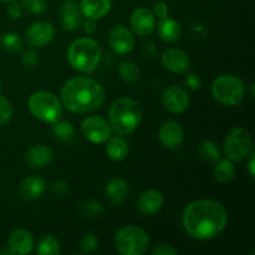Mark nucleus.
Returning <instances> with one entry per match:
<instances>
[{"label": "nucleus", "mask_w": 255, "mask_h": 255, "mask_svg": "<svg viewBox=\"0 0 255 255\" xmlns=\"http://www.w3.org/2000/svg\"><path fill=\"white\" fill-rule=\"evenodd\" d=\"M109 42L111 49L120 55L128 54L134 46V37L126 26L117 25L110 31Z\"/></svg>", "instance_id": "12"}, {"label": "nucleus", "mask_w": 255, "mask_h": 255, "mask_svg": "<svg viewBox=\"0 0 255 255\" xmlns=\"http://www.w3.org/2000/svg\"><path fill=\"white\" fill-rule=\"evenodd\" d=\"M82 134L92 143H104L111 137V126L101 116H90L81 124Z\"/></svg>", "instance_id": "9"}, {"label": "nucleus", "mask_w": 255, "mask_h": 255, "mask_svg": "<svg viewBox=\"0 0 255 255\" xmlns=\"http://www.w3.org/2000/svg\"><path fill=\"white\" fill-rule=\"evenodd\" d=\"M214 178L221 183H228L234 178L236 168H234L233 161L231 159H221L214 167Z\"/></svg>", "instance_id": "26"}, {"label": "nucleus", "mask_w": 255, "mask_h": 255, "mask_svg": "<svg viewBox=\"0 0 255 255\" xmlns=\"http://www.w3.org/2000/svg\"><path fill=\"white\" fill-rule=\"evenodd\" d=\"M164 109L173 114H182L189 106V96L184 89L181 86H169L162 96Z\"/></svg>", "instance_id": "10"}, {"label": "nucleus", "mask_w": 255, "mask_h": 255, "mask_svg": "<svg viewBox=\"0 0 255 255\" xmlns=\"http://www.w3.org/2000/svg\"><path fill=\"white\" fill-rule=\"evenodd\" d=\"M12 117V107L11 104L0 95V127L6 125Z\"/></svg>", "instance_id": "32"}, {"label": "nucleus", "mask_w": 255, "mask_h": 255, "mask_svg": "<svg viewBox=\"0 0 255 255\" xmlns=\"http://www.w3.org/2000/svg\"><path fill=\"white\" fill-rule=\"evenodd\" d=\"M214 99L226 106H237L246 95V84L241 77L233 75H222L217 77L212 86Z\"/></svg>", "instance_id": "5"}, {"label": "nucleus", "mask_w": 255, "mask_h": 255, "mask_svg": "<svg viewBox=\"0 0 255 255\" xmlns=\"http://www.w3.org/2000/svg\"><path fill=\"white\" fill-rule=\"evenodd\" d=\"M61 22L65 30L79 29L80 25L82 24V12L80 10V5L74 1H67L62 5L61 7Z\"/></svg>", "instance_id": "21"}, {"label": "nucleus", "mask_w": 255, "mask_h": 255, "mask_svg": "<svg viewBox=\"0 0 255 255\" xmlns=\"http://www.w3.org/2000/svg\"><path fill=\"white\" fill-rule=\"evenodd\" d=\"M10 254L24 255L31 253L34 248V237L26 229H17L11 233L7 241Z\"/></svg>", "instance_id": "15"}, {"label": "nucleus", "mask_w": 255, "mask_h": 255, "mask_svg": "<svg viewBox=\"0 0 255 255\" xmlns=\"http://www.w3.org/2000/svg\"><path fill=\"white\" fill-rule=\"evenodd\" d=\"M82 214H85L86 217H99L100 214L104 212V207L100 202H87L84 206L81 207Z\"/></svg>", "instance_id": "34"}, {"label": "nucleus", "mask_w": 255, "mask_h": 255, "mask_svg": "<svg viewBox=\"0 0 255 255\" xmlns=\"http://www.w3.org/2000/svg\"><path fill=\"white\" fill-rule=\"evenodd\" d=\"M106 99L105 90L96 80L79 76L69 80L61 90V104L75 114H86L99 109Z\"/></svg>", "instance_id": "2"}, {"label": "nucleus", "mask_w": 255, "mask_h": 255, "mask_svg": "<svg viewBox=\"0 0 255 255\" xmlns=\"http://www.w3.org/2000/svg\"><path fill=\"white\" fill-rule=\"evenodd\" d=\"M97 246H99V239L92 233L85 234L80 241V248L84 253H92L96 251Z\"/></svg>", "instance_id": "33"}, {"label": "nucleus", "mask_w": 255, "mask_h": 255, "mask_svg": "<svg viewBox=\"0 0 255 255\" xmlns=\"http://www.w3.org/2000/svg\"><path fill=\"white\" fill-rule=\"evenodd\" d=\"M69 62L80 72H92L101 60V47L99 42L90 37L75 40L67 52Z\"/></svg>", "instance_id": "4"}, {"label": "nucleus", "mask_w": 255, "mask_h": 255, "mask_svg": "<svg viewBox=\"0 0 255 255\" xmlns=\"http://www.w3.org/2000/svg\"><path fill=\"white\" fill-rule=\"evenodd\" d=\"M54 159V152L51 148L44 146V144H37L31 147L25 153V161L30 167L35 168H42L50 164Z\"/></svg>", "instance_id": "19"}, {"label": "nucleus", "mask_w": 255, "mask_h": 255, "mask_svg": "<svg viewBox=\"0 0 255 255\" xmlns=\"http://www.w3.org/2000/svg\"><path fill=\"white\" fill-rule=\"evenodd\" d=\"M84 30L87 34H94L96 31V20L89 19L86 21V24L84 25Z\"/></svg>", "instance_id": "41"}, {"label": "nucleus", "mask_w": 255, "mask_h": 255, "mask_svg": "<svg viewBox=\"0 0 255 255\" xmlns=\"http://www.w3.org/2000/svg\"><path fill=\"white\" fill-rule=\"evenodd\" d=\"M115 246L122 255H142L149 246V237L143 229L126 226L115 236Z\"/></svg>", "instance_id": "7"}, {"label": "nucleus", "mask_w": 255, "mask_h": 255, "mask_svg": "<svg viewBox=\"0 0 255 255\" xmlns=\"http://www.w3.org/2000/svg\"><path fill=\"white\" fill-rule=\"evenodd\" d=\"M131 26L136 34L141 36H146L153 32L156 22H154V15L151 10L146 7L136 9L131 15Z\"/></svg>", "instance_id": "14"}, {"label": "nucleus", "mask_w": 255, "mask_h": 255, "mask_svg": "<svg viewBox=\"0 0 255 255\" xmlns=\"http://www.w3.org/2000/svg\"><path fill=\"white\" fill-rule=\"evenodd\" d=\"M106 153L112 161H122L128 154V144L124 138L119 136L110 137L107 139Z\"/></svg>", "instance_id": "24"}, {"label": "nucleus", "mask_w": 255, "mask_h": 255, "mask_svg": "<svg viewBox=\"0 0 255 255\" xmlns=\"http://www.w3.org/2000/svg\"><path fill=\"white\" fill-rule=\"evenodd\" d=\"M55 36V29L50 22L37 21L34 22L26 30L27 44L32 47H42L52 41Z\"/></svg>", "instance_id": "11"}, {"label": "nucleus", "mask_w": 255, "mask_h": 255, "mask_svg": "<svg viewBox=\"0 0 255 255\" xmlns=\"http://www.w3.org/2000/svg\"><path fill=\"white\" fill-rule=\"evenodd\" d=\"M182 222L189 236L199 241H208L223 232L228 223V213L219 202L199 199L187 206Z\"/></svg>", "instance_id": "1"}, {"label": "nucleus", "mask_w": 255, "mask_h": 255, "mask_svg": "<svg viewBox=\"0 0 255 255\" xmlns=\"http://www.w3.org/2000/svg\"><path fill=\"white\" fill-rule=\"evenodd\" d=\"M162 62L167 70L176 74H182L189 69V57L183 50L168 49L162 55Z\"/></svg>", "instance_id": "16"}, {"label": "nucleus", "mask_w": 255, "mask_h": 255, "mask_svg": "<svg viewBox=\"0 0 255 255\" xmlns=\"http://www.w3.org/2000/svg\"><path fill=\"white\" fill-rule=\"evenodd\" d=\"M119 72L121 79L127 84H133V82L138 81L139 76H141L139 69L131 61L121 62L119 67Z\"/></svg>", "instance_id": "29"}, {"label": "nucleus", "mask_w": 255, "mask_h": 255, "mask_svg": "<svg viewBox=\"0 0 255 255\" xmlns=\"http://www.w3.org/2000/svg\"><path fill=\"white\" fill-rule=\"evenodd\" d=\"M111 0H81L80 10L87 19L99 20L111 10Z\"/></svg>", "instance_id": "20"}, {"label": "nucleus", "mask_w": 255, "mask_h": 255, "mask_svg": "<svg viewBox=\"0 0 255 255\" xmlns=\"http://www.w3.org/2000/svg\"><path fill=\"white\" fill-rule=\"evenodd\" d=\"M110 124L119 134L126 136L138 128L142 121V109L138 102L129 97H120L109 112Z\"/></svg>", "instance_id": "3"}, {"label": "nucleus", "mask_w": 255, "mask_h": 255, "mask_svg": "<svg viewBox=\"0 0 255 255\" xmlns=\"http://www.w3.org/2000/svg\"><path fill=\"white\" fill-rule=\"evenodd\" d=\"M22 64L26 67H35L39 64V55L34 51H26L22 55Z\"/></svg>", "instance_id": "35"}, {"label": "nucleus", "mask_w": 255, "mask_h": 255, "mask_svg": "<svg viewBox=\"0 0 255 255\" xmlns=\"http://www.w3.org/2000/svg\"><path fill=\"white\" fill-rule=\"evenodd\" d=\"M51 132L55 136V138L59 139L60 142L66 144L74 143L75 138H76V133H75V128L70 122L66 121H56L52 124Z\"/></svg>", "instance_id": "25"}, {"label": "nucleus", "mask_w": 255, "mask_h": 255, "mask_svg": "<svg viewBox=\"0 0 255 255\" xmlns=\"http://www.w3.org/2000/svg\"><path fill=\"white\" fill-rule=\"evenodd\" d=\"M198 153L203 161L209 162V163L221 159V152H219L217 144L212 141L202 142L198 147Z\"/></svg>", "instance_id": "28"}, {"label": "nucleus", "mask_w": 255, "mask_h": 255, "mask_svg": "<svg viewBox=\"0 0 255 255\" xmlns=\"http://www.w3.org/2000/svg\"><path fill=\"white\" fill-rule=\"evenodd\" d=\"M163 206V196L156 189H148L139 194L137 199V209L144 216H152L159 212Z\"/></svg>", "instance_id": "17"}, {"label": "nucleus", "mask_w": 255, "mask_h": 255, "mask_svg": "<svg viewBox=\"0 0 255 255\" xmlns=\"http://www.w3.org/2000/svg\"><path fill=\"white\" fill-rule=\"evenodd\" d=\"M29 110L32 116L42 122H54L59 121L62 116V104L54 94L47 91L34 92L29 97Z\"/></svg>", "instance_id": "6"}, {"label": "nucleus", "mask_w": 255, "mask_h": 255, "mask_svg": "<svg viewBox=\"0 0 255 255\" xmlns=\"http://www.w3.org/2000/svg\"><path fill=\"white\" fill-rule=\"evenodd\" d=\"M152 254L153 255H177L178 254V251L174 249L172 246H168V244H159L158 247L152 251Z\"/></svg>", "instance_id": "36"}, {"label": "nucleus", "mask_w": 255, "mask_h": 255, "mask_svg": "<svg viewBox=\"0 0 255 255\" xmlns=\"http://www.w3.org/2000/svg\"><path fill=\"white\" fill-rule=\"evenodd\" d=\"M46 186L47 184L44 177L32 174V176L26 177L21 182V186H20V196L24 199H29V201L36 199L44 194V192L46 191Z\"/></svg>", "instance_id": "18"}, {"label": "nucleus", "mask_w": 255, "mask_h": 255, "mask_svg": "<svg viewBox=\"0 0 255 255\" xmlns=\"http://www.w3.org/2000/svg\"><path fill=\"white\" fill-rule=\"evenodd\" d=\"M0 90H1V85H0Z\"/></svg>", "instance_id": "44"}, {"label": "nucleus", "mask_w": 255, "mask_h": 255, "mask_svg": "<svg viewBox=\"0 0 255 255\" xmlns=\"http://www.w3.org/2000/svg\"><path fill=\"white\" fill-rule=\"evenodd\" d=\"M36 252L40 255H59L61 249H60L59 241L54 236L49 234L40 239Z\"/></svg>", "instance_id": "27"}, {"label": "nucleus", "mask_w": 255, "mask_h": 255, "mask_svg": "<svg viewBox=\"0 0 255 255\" xmlns=\"http://www.w3.org/2000/svg\"><path fill=\"white\" fill-rule=\"evenodd\" d=\"M224 152L231 161H241L251 156L254 152L251 133L243 127L232 129L224 139Z\"/></svg>", "instance_id": "8"}, {"label": "nucleus", "mask_w": 255, "mask_h": 255, "mask_svg": "<svg viewBox=\"0 0 255 255\" xmlns=\"http://www.w3.org/2000/svg\"><path fill=\"white\" fill-rule=\"evenodd\" d=\"M186 84H187V86L189 87V89H192V90H194V91H196V90L201 89L202 80H201V77L198 76V75L191 74V75H188V76L186 77Z\"/></svg>", "instance_id": "37"}, {"label": "nucleus", "mask_w": 255, "mask_h": 255, "mask_svg": "<svg viewBox=\"0 0 255 255\" xmlns=\"http://www.w3.org/2000/svg\"><path fill=\"white\" fill-rule=\"evenodd\" d=\"M168 14V6H167L166 2L158 1L153 5V15L158 16L159 19H163Z\"/></svg>", "instance_id": "38"}, {"label": "nucleus", "mask_w": 255, "mask_h": 255, "mask_svg": "<svg viewBox=\"0 0 255 255\" xmlns=\"http://www.w3.org/2000/svg\"><path fill=\"white\" fill-rule=\"evenodd\" d=\"M20 5L32 14H42L47 7L45 0H21Z\"/></svg>", "instance_id": "31"}, {"label": "nucleus", "mask_w": 255, "mask_h": 255, "mask_svg": "<svg viewBox=\"0 0 255 255\" xmlns=\"http://www.w3.org/2000/svg\"><path fill=\"white\" fill-rule=\"evenodd\" d=\"M158 138L163 147L169 149H176L183 143L184 131L178 122L167 121L159 128Z\"/></svg>", "instance_id": "13"}, {"label": "nucleus", "mask_w": 255, "mask_h": 255, "mask_svg": "<svg viewBox=\"0 0 255 255\" xmlns=\"http://www.w3.org/2000/svg\"><path fill=\"white\" fill-rule=\"evenodd\" d=\"M52 191H54L55 193L60 194V196H64V194L67 193V191H69V186H67L65 182H55V183L52 184Z\"/></svg>", "instance_id": "40"}, {"label": "nucleus", "mask_w": 255, "mask_h": 255, "mask_svg": "<svg viewBox=\"0 0 255 255\" xmlns=\"http://www.w3.org/2000/svg\"><path fill=\"white\" fill-rule=\"evenodd\" d=\"M0 1H14V0H0Z\"/></svg>", "instance_id": "43"}, {"label": "nucleus", "mask_w": 255, "mask_h": 255, "mask_svg": "<svg viewBox=\"0 0 255 255\" xmlns=\"http://www.w3.org/2000/svg\"><path fill=\"white\" fill-rule=\"evenodd\" d=\"M157 31H158V36L161 37L162 41L174 42L181 37L182 27L177 20L166 16L158 22Z\"/></svg>", "instance_id": "23"}, {"label": "nucleus", "mask_w": 255, "mask_h": 255, "mask_svg": "<svg viewBox=\"0 0 255 255\" xmlns=\"http://www.w3.org/2000/svg\"><path fill=\"white\" fill-rule=\"evenodd\" d=\"M7 12H9V15L12 17V19H17V17L21 16V12H22L21 5L17 4L16 0L10 1L9 7H7Z\"/></svg>", "instance_id": "39"}, {"label": "nucleus", "mask_w": 255, "mask_h": 255, "mask_svg": "<svg viewBox=\"0 0 255 255\" xmlns=\"http://www.w3.org/2000/svg\"><path fill=\"white\" fill-rule=\"evenodd\" d=\"M128 194V184L125 179L115 178L109 182L106 187V198L112 206L124 203Z\"/></svg>", "instance_id": "22"}, {"label": "nucleus", "mask_w": 255, "mask_h": 255, "mask_svg": "<svg viewBox=\"0 0 255 255\" xmlns=\"http://www.w3.org/2000/svg\"><path fill=\"white\" fill-rule=\"evenodd\" d=\"M251 162H249V173H251L252 177H254L255 169H254V152L251 153Z\"/></svg>", "instance_id": "42"}, {"label": "nucleus", "mask_w": 255, "mask_h": 255, "mask_svg": "<svg viewBox=\"0 0 255 255\" xmlns=\"http://www.w3.org/2000/svg\"><path fill=\"white\" fill-rule=\"evenodd\" d=\"M0 44H1L2 49L12 52L20 51L22 47L21 39L19 37V35L14 34V32H6V34L2 35Z\"/></svg>", "instance_id": "30"}]
</instances>
